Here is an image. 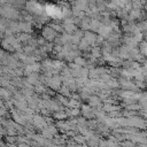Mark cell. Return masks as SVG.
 Returning a JSON list of instances; mask_svg holds the SVG:
<instances>
[{
	"label": "cell",
	"mask_w": 147,
	"mask_h": 147,
	"mask_svg": "<svg viewBox=\"0 0 147 147\" xmlns=\"http://www.w3.org/2000/svg\"><path fill=\"white\" fill-rule=\"evenodd\" d=\"M63 28H64V31L65 32H68V33H70V34H72L78 28H77V25L75 24V23H69V24H63Z\"/></svg>",
	"instance_id": "10"
},
{
	"label": "cell",
	"mask_w": 147,
	"mask_h": 147,
	"mask_svg": "<svg viewBox=\"0 0 147 147\" xmlns=\"http://www.w3.org/2000/svg\"><path fill=\"white\" fill-rule=\"evenodd\" d=\"M74 139L76 140V142H78V144H85V140H86V137L85 136H75L74 137Z\"/></svg>",
	"instance_id": "16"
},
{
	"label": "cell",
	"mask_w": 147,
	"mask_h": 147,
	"mask_svg": "<svg viewBox=\"0 0 147 147\" xmlns=\"http://www.w3.org/2000/svg\"><path fill=\"white\" fill-rule=\"evenodd\" d=\"M122 145H134V142H132V141H124V142H122Z\"/></svg>",
	"instance_id": "18"
},
{
	"label": "cell",
	"mask_w": 147,
	"mask_h": 147,
	"mask_svg": "<svg viewBox=\"0 0 147 147\" xmlns=\"http://www.w3.org/2000/svg\"><path fill=\"white\" fill-rule=\"evenodd\" d=\"M62 76L61 75H54L53 77H51V80H49V83H48V87L49 88H52V90H54V91H59L60 90V87L62 86Z\"/></svg>",
	"instance_id": "2"
},
{
	"label": "cell",
	"mask_w": 147,
	"mask_h": 147,
	"mask_svg": "<svg viewBox=\"0 0 147 147\" xmlns=\"http://www.w3.org/2000/svg\"><path fill=\"white\" fill-rule=\"evenodd\" d=\"M91 47H92V46L90 45V42H88L84 37H83L82 40L78 42V48H79L80 51H83V52H88V51L91 49Z\"/></svg>",
	"instance_id": "8"
},
{
	"label": "cell",
	"mask_w": 147,
	"mask_h": 147,
	"mask_svg": "<svg viewBox=\"0 0 147 147\" xmlns=\"http://www.w3.org/2000/svg\"><path fill=\"white\" fill-rule=\"evenodd\" d=\"M145 17H146V20H147V14H146V15H145Z\"/></svg>",
	"instance_id": "19"
},
{
	"label": "cell",
	"mask_w": 147,
	"mask_h": 147,
	"mask_svg": "<svg viewBox=\"0 0 147 147\" xmlns=\"http://www.w3.org/2000/svg\"><path fill=\"white\" fill-rule=\"evenodd\" d=\"M53 116H54V118H56L57 121H60V119H64V118H67V117H68V114H67V111L60 109V110H56V111L53 114Z\"/></svg>",
	"instance_id": "11"
},
{
	"label": "cell",
	"mask_w": 147,
	"mask_h": 147,
	"mask_svg": "<svg viewBox=\"0 0 147 147\" xmlns=\"http://www.w3.org/2000/svg\"><path fill=\"white\" fill-rule=\"evenodd\" d=\"M131 0H119V2H121V7H124L126 3H129Z\"/></svg>",
	"instance_id": "17"
},
{
	"label": "cell",
	"mask_w": 147,
	"mask_h": 147,
	"mask_svg": "<svg viewBox=\"0 0 147 147\" xmlns=\"http://www.w3.org/2000/svg\"><path fill=\"white\" fill-rule=\"evenodd\" d=\"M32 125L37 129H44L47 126V122H46V118H44L41 115H34L33 116V119H32Z\"/></svg>",
	"instance_id": "3"
},
{
	"label": "cell",
	"mask_w": 147,
	"mask_h": 147,
	"mask_svg": "<svg viewBox=\"0 0 147 147\" xmlns=\"http://www.w3.org/2000/svg\"><path fill=\"white\" fill-rule=\"evenodd\" d=\"M96 37L98 34L91 30H87L84 32V38L90 42L91 46H96Z\"/></svg>",
	"instance_id": "5"
},
{
	"label": "cell",
	"mask_w": 147,
	"mask_h": 147,
	"mask_svg": "<svg viewBox=\"0 0 147 147\" xmlns=\"http://www.w3.org/2000/svg\"><path fill=\"white\" fill-rule=\"evenodd\" d=\"M82 105L79 102V100H76V99H72V98H69V102H68V108H79Z\"/></svg>",
	"instance_id": "13"
},
{
	"label": "cell",
	"mask_w": 147,
	"mask_h": 147,
	"mask_svg": "<svg viewBox=\"0 0 147 147\" xmlns=\"http://www.w3.org/2000/svg\"><path fill=\"white\" fill-rule=\"evenodd\" d=\"M100 25H101V21L99 18H92L91 22H90V28H91V31L98 33L99 29H100Z\"/></svg>",
	"instance_id": "7"
},
{
	"label": "cell",
	"mask_w": 147,
	"mask_h": 147,
	"mask_svg": "<svg viewBox=\"0 0 147 147\" xmlns=\"http://www.w3.org/2000/svg\"><path fill=\"white\" fill-rule=\"evenodd\" d=\"M88 105L91 107H93V108H101L102 107V99L99 95L92 94L88 98Z\"/></svg>",
	"instance_id": "4"
},
{
	"label": "cell",
	"mask_w": 147,
	"mask_h": 147,
	"mask_svg": "<svg viewBox=\"0 0 147 147\" xmlns=\"http://www.w3.org/2000/svg\"><path fill=\"white\" fill-rule=\"evenodd\" d=\"M20 32L31 33V32H32V24H31V22L21 21V22H20Z\"/></svg>",
	"instance_id": "6"
},
{
	"label": "cell",
	"mask_w": 147,
	"mask_h": 147,
	"mask_svg": "<svg viewBox=\"0 0 147 147\" xmlns=\"http://www.w3.org/2000/svg\"><path fill=\"white\" fill-rule=\"evenodd\" d=\"M17 39H18L21 42H23V44H28V42H29V40L31 39V36H30V33L21 32V33L17 36Z\"/></svg>",
	"instance_id": "9"
},
{
	"label": "cell",
	"mask_w": 147,
	"mask_h": 147,
	"mask_svg": "<svg viewBox=\"0 0 147 147\" xmlns=\"http://www.w3.org/2000/svg\"><path fill=\"white\" fill-rule=\"evenodd\" d=\"M67 114L69 117H74V116H78L79 114H82V111L79 110V108H68L67 107Z\"/></svg>",
	"instance_id": "12"
},
{
	"label": "cell",
	"mask_w": 147,
	"mask_h": 147,
	"mask_svg": "<svg viewBox=\"0 0 147 147\" xmlns=\"http://www.w3.org/2000/svg\"><path fill=\"white\" fill-rule=\"evenodd\" d=\"M75 63H77L79 67H85L86 65V63H87V59H85V57H83V56H77L76 59H75V61H74Z\"/></svg>",
	"instance_id": "15"
},
{
	"label": "cell",
	"mask_w": 147,
	"mask_h": 147,
	"mask_svg": "<svg viewBox=\"0 0 147 147\" xmlns=\"http://www.w3.org/2000/svg\"><path fill=\"white\" fill-rule=\"evenodd\" d=\"M59 36V32H56L51 25H48V26H44V29H42V37L47 40V41H53L54 42V40H55V38Z\"/></svg>",
	"instance_id": "1"
},
{
	"label": "cell",
	"mask_w": 147,
	"mask_h": 147,
	"mask_svg": "<svg viewBox=\"0 0 147 147\" xmlns=\"http://www.w3.org/2000/svg\"><path fill=\"white\" fill-rule=\"evenodd\" d=\"M59 93L62 94V95H64V96H67V98H70V95H71V91H70V88L67 87L65 85H63V86L60 87Z\"/></svg>",
	"instance_id": "14"
}]
</instances>
